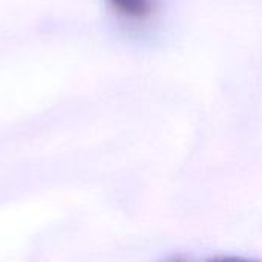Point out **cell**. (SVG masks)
Wrapping results in <instances>:
<instances>
[{
  "label": "cell",
  "mask_w": 262,
  "mask_h": 262,
  "mask_svg": "<svg viewBox=\"0 0 262 262\" xmlns=\"http://www.w3.org/2000/svg\"><path fill=\"white\" fill-rule=\"evenodd\" d=\"M111 9L121 18L144 21L155 12V0H107Z\"/></svg>",
  "instance_id": "1"
},
{
  "label": "cell",
  "mask_w": 262,
  "mask_h": 262,
  "mask_svg": "<svg viewBox=\"0 0 262 262\" xmlns=\"http://www.w3.org/2000/svg\"><path fill=\"white\" fill-rule=\"evenodd\" d=\"M206 262H261L258 259H252V258H244V256H216L212 258Z\"/></svg>",
  "instance_id": "2"
},
{
  "label": "cell",
  "mask_w": 262,
  "mask_h": 262,
  "mask_svg": "<svg viewBox=\"0 0 262 262\" xmlns=\"http://www.w3.org/2000/svg\"><path fill=\"white\" fill-rule=\"evenodd\" d=\"M169 262H184V261H181V259H172V261H169Z\"/></svg>",
  "instance_id": "3"
}]
</instances>
